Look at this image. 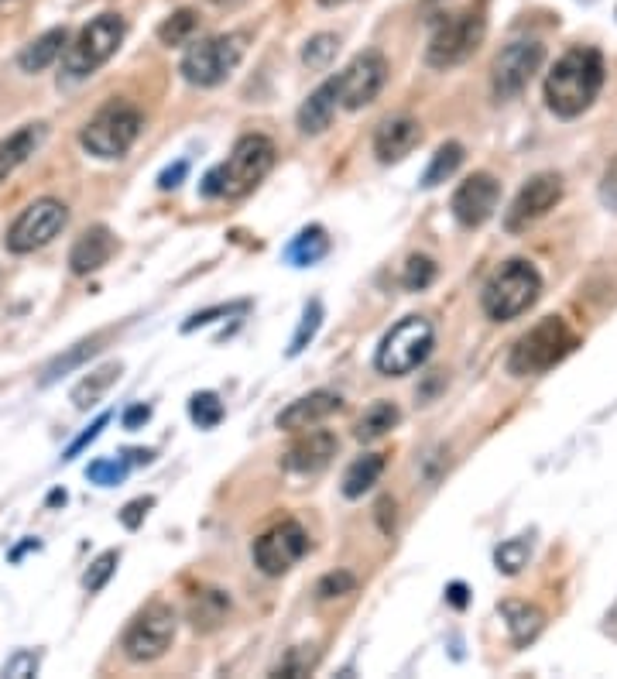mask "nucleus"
<instances>
[{
    "label": "nucleus",
    "mask_w": 617,
    "mask_h": 679,
    "mask_svg": "<svg viewBox=\"0 0 617 679\" xmlns=\"http://www.w3.org/2000/svg\"><path fill=\"white\" fill-rule=\"evenodd\" d=\"M271 169H275V145H271V138H264V134H244L234 145V151H230L227 162H220L203 179V196L240 199L251 193Z\"/></svg>",
    "instance_id": "nucleus-2"
},
{
    "label": "nucleus",
    "mask_w": 617,
    "mask_h": 679,
    "mask_svg": "<svg viewBox=\"0 0 617 679\" xmlns=\"http://www.w3.org/2000/svg\"><path fill=\"white\" fill-rule=\"evenodd\" d=\"M96 350H100V337H93V340H83V343H76V347H72L66 357H55V361L48 364V371H45L42 385H52L55 378H62V374H69L72 367H79V364L86 361V357H93Z\"/></svg>",
    "instance_id": "nucleus-34"
},
{
    "label": "nucleus",
    "mask_w": 617,
    "mask_h": 679,
    "mask_svg": "<svg viewBox=\"0 0 617 679\" xmlns=\"http://www.w3.org/2000/svg\"><path fill=\"white\" fill-rule=\"evenodd\" d=\"M336 457V436L330 429H302V436L295 439L285 450L282 467L288 474H319V470L330 467V460Z\"/></svg>",
    "instance_id": "nucleus-17"
},
{
    "label": "nucleus",
    "mask_w": 617,
    "mask_h": 679,
    "mask_svg": "<svg viewBox=\"0 0 617 679\" xmlns=\"http://www.w3.org/2000/svg\"><path fill=\"white\" fill-rule=\"evenodd\" d=\"M189 415L199 429H213L223 422V402L213 395V391H199V395L189 398Z\"/></svg>",
    "instance_id": "nucleus-36"
},
{
    "label": "nucleus",
    "mask_w": 617,
    "mask_h": 679,
    "mask_svg": "<svg viewBox=\"0 0 617 679\" xmlns=\"http://www.w3.org/2000/svg\"><path fill=\"white\" fill-rule=\"evenodd\" d=\"M330 254V237H326L323 227H306L288 241L285 247V261L295 268H309L316 261H323Z\"/></svg>",
    "instance_id": "nucleus-26"
},
{
    "label": "nucleus",
    "mask_w": 617,
    "mask_h": 679,
    "mask_svg": "<svg viewBox=\"0 0 617 679\" xmlns=\"http://www.w3.org/2000/svg\"><path fill=\"white\" fill-rule=\"evenodd\" d=\"M546 62V49L539 42H511L491 66V86L498 100H515L525 93L532 76Z\"/></svg>",
    "instance_id": "nucleus-13"
},
{
    "label": "nucleus",
    "mask_w": 617,
    "mask_h": 679,
    "mask_svg": "<svg viewBox=\"0 0 617 679\" xmlns=\"http://www.w3.org/2000/svg\"><path fill=\"white\" fill-rule=\"evenodd\" d=\"M336 52H340V38L330 35V31H323V35H312L306 42V49H302V62H306L309 69H316V73H323V69L333 66Z\"/></svg>",
    "instance_id": "nucleus-32"
},
{
    "label": "nucleus",
    "mask_w": 617,
    "mask_h": 679,
    "mask_svg": "<svg viewBox=\"0 0 617 679\" xmlns=\"http://www.w3.org/2000/svg\"><path fill=\"white\" fill-rule=\"evenodd\" d=\"M127 470H131V463L127 460H96L90 463V470H86V477H90L93 484H103V487H114L127 477Z\"/></svg>",
    "instance_id": "nucleus-40"
},
{
    "label": "nucleus",
    "mask_w": 617,
    "mask_h": 679,
    "mask_svg": "<svg viewBox=\"0 0 617 679\" xmlns=\"http://www.w3.org/2000/svg\"><path fill=\"white\" fill-rule=\"evenodd\" d=\"M563 199V179L556 172H539L518 189V196L511 199L508 213H504V230L508 234H522L532 223H539L552 206Z\"/></svg>",
    "instance_id": "nucleus-14"
},
{
    "label": "nucleus",
    "mask_w": 617,
    "mask_h": 679,
    "mask_svg": "<svg viewBox=\"0 0 617 679\" xmlns=\"http://www.w3.org/2000/svg\"><path fill=\"white\" fill-rule=\"evenodd\" d=\"M175 628H179V621H175V611L168 604L144 607V611L124 631V642H120L124 645V655L131 662L162 659L175 642Z\"/></svg>",
    "instance_id": "nucleus-10"
},
{
    "label": "nucleus",
    "mask_w": 617,
    "mask_h": 679,
    "mask_svg": "<svg viewBox=\"0 0 617 679\" xmlns=\"http://www.w3.org/2000/svg\"><path fill=\"white\" fill-rule=\"evenodd\" d=\"M398 422H402V412H398L395 402H374L371 409H364V415L357 419L354 436L360 439V443H374V439L388 436Z\"/></svg>",
    "instance_id": "nucleus-29"
},
{
    "label": "nucleus",
    "mask_w": 617,
    "mask_h": 679,
    "mask_svg": "<svg viewBox=\"0 0 617 679\" xmlns=\"http://www.w3.org/2000/svg\"><path fill=\"white\" fill-rule=\"evenodd\" d=\"M120 371H124V367H120L117 361H110V364H103V367H96V371H90L76 388H72V405H76V409H90V405H96L110 388L117 385Z\"/></svg>",
    "instance_id": "nucleus-28"
},
{
    "label": "nucleus",
    "mask_w": 617,
    "mask_h": 679,
    "mask_svg": "<svg viewBox=\"0 0 617 679\" xmlns=\"http://www.w3.org/2000/svg\"><path fill=\"white\" fill-rule=\"evenodd\" d=\"M244 309H247V302H237V306H216V309H206V313H196V316H192L189 323L182 326V330H186V333H192V330H196V326H206V323H213L216 316L244 313Z\"/></svg>",
    "instance_id": "nucleus-44"
},
{
    "label": "nucleus",
    "mask_w": 617,
    "mask_h": 679,
    "mask_svg": "<svg viewBox=\"0 0 617 679\" xmlns=\"http://www.w3.org/2000/svg\"><path fill=\"white\" fill-rule=\"evenodd\" d=\"M528 556H532V539H528V535H515V539L501 542V546L494 549V563H498V570L504 573V577L522 573Z\"/></svg>",
    "instance_id": "nucleus-31"
},
{
    "label": "nucleus",
    "mask_w": 617,
    "mask_h": 679,
    "mask_svg": "<svg viewBox=\"0 0 617 679\" xmlns=\"http://www.w3.org/2000/svg\"><path fill=\"white\" fill-rule=\"evenodd\" d=\"M340 409H343V398L336 395V391H326V388L309 391L306 398L292 402L282 415H278V429H285V433H302V429H312V426H319V422H326Z\"/></svg>",
    "instance_id": "nucleus-18"
},
{
    "label": "nucleus",
    "mask_w": 617,
    "mask_h": 679,
    "mask_svg": "<svg viewBox=\"0 0 617 679\" xmlns=\"http://www.w3.org/2000/svg\"><path fill=\"white\" fill-rule=\"evenodd\" d=\"M319 326H323V302H319V299H312V302H306V313H302V323H299V330H295V337H292V347H288V357H299L302 350H306L309 343L316 340Z\"/></svg>",
    "instance_id": "nucleus-33"
},
{
    "label": "nucleus",
    "mask_w": 617,
    "mask_h": 679,
    "mask_svg": "<svg viewBox=\"0 0 617 679\" xmlns=\"http://www.w3.org/2000/svg\"><path fill=\"white\" fill-rule=\"evenodd\" d=\"M309 553V532L302 529L299 522H282L275 529H268L254 542V563H258L261 573L268 577H282V573L292 570L302 556Z\"/></svg>",
    "instance_id": "nucleus-15"
},
{
    "label": "nucleus",
    "mask_w": 617,
    "mask_h": 679,
    "mask_svg": "<svg viewBox=\"0 0 617 679\" xmlns=\"http://www.w3.org/2000/svg\"><path fill=\"white\" fill-rule=\"evenodd\" d=\"M498 199H501V182L494 179L491 172H474L467 182H460V189L453 193L450 210L460 227L474 230V227H484V223L494 217Z\"/></svg>",
    "instance_id": "nucleus-16"
},
{
    "label": "nucleus",
    "mask_w": 617,
    "mask_h": 679,
    "mask_svg": "<svg viewBox=\"0 0 617 679\" xmlns=\"http://www.w3.org/2000/svg\"><path fill=\"white\" fill-rule=\"evenodd\" d=\"M186 175H189V162H175L172 169H165L158 175V189H179Z\"/></svg>",
    "instance_id": "nucleus-45"
},
{
    "label": "nucleus",
    "mask_w": 617,
    "mask_h": 679,
    "mask_svg": "<svg viewBox=\"0 0 617 679\" xmlns=\"http://www.w3.org/2000/svg\"><path fill=\"white\" fill-rule=\"evenodd\" d=\"M114 251H117V241L107 227L83 230V234L76 237V244H72V251H69L72 275H93V271H100L110 258H114Z\"/></svg>",
    "instance_id": "nucleus-20"
},
{
    "label": "nucleus",
    "mask_w": 617,
    "mask_h": 679,
    "mask_svg": "<svg viewBox=\"0 0 617 679\" xmlns=\"http://www.w3.org/2000/svg\"><path fill=\"white\" fill-rule=\"evenodd\" d=\"M124 35H127V25L120 14H100V18H93L90 25L66 45V52H62L59 83H79V79L93 76L96 69L120 49Z\"/></svg>",
    "instance_id": "nucleus-4"
},
{
    "label": "nucleus",
    "mask_w": 617,
    "mask_h": 679,
    "mask_svg": "<svg viewBox=\"0 0 617 679\" xmlns=\"http://www.w3.org/2000/svg\"><path fill=\"white\" fill-rule=\"evenodd\" d=\"M323 7H336V4H347V0H319Z\"/></svg>",
    "instance_id": "nucleus-48"
},
{
    "label": "nucleus",
    "mask_w": 617,
    "mask_h": 679,
    "mask_svg": "<svg viewBox=\"0 0 617 679\" xmlns=\"http://www.w3.org/2000/svg\"><path fill=\"white\" fill-rule=\"evenodd\" d=\"M542 295V275L535 271L532 261H508L487 278L484 292H480V306H484L487 319L494 323H508L539 302Z\"/></svg>",
    "instance_id": "nucleus-3"
},
{
    "label": "nucleus",
    "mask_w": 617,
    "mask_h": 679,
    "mask_svg": "<svg viewBox=\"0 0 617 679\" xmlns=\"http://www.w3.org/2000/svg\"><path fill=\"white\" fill-rule=\"evenodd\" d=\"M446 597H450V604L453 607H467V587H463V583H450V587H446Z\"/></svg>",
    "instance_id": "nucleus-47"
},
{
    "label": "nucleus",
    "mask_w": 617,
    "mask_h": 679,
    "mask_svg": "<svg viewBox=\"0 0 617 679\" xmlns=\"http://www.w3.org/2000/svg\"><path fill=\"white\" fill-rule=\"evenodd\" d=\"M600 86H604V59L597 49H570L556 59L546 76V107L563 121H573L583 110L594 107Z\"/></svg>",
    "instance_id": "nucleus-1"
},
{
    "label": "nucleus",
    "mask_w": 617,
    "mask_h": 679,
    "mask_svg": "<svg viewBox=\"0 0 617 679\" xmlns=\"http://www.w3.org/2000/svg\"><path fill=\"white\" fill-rule=\"evenodd\" d=\"M432 282H436V261L426 258V254H412V258L405 261L402 285L408 292H426Z\"/></svg>",
    "instance_id": "nucleus-35"
},
{
    "label": "nucleus",
    "mask_w": 617,
    "mask_h": 679,
    "mask_svg": "<svg viewBox=\"0 0 617 679\" xmlns=\"http://www.w3.org/2000/svg\"><path fill=\"white\" fill-rule=\"evenodd\" d=\"M42 141H45V124H24L11 138L0 141V182L11 179V175L42 148Z\"/></svg>",
    "instance_id": "nucleus-21"
},
{
    "label": "nucleus",
    "mask_w": 617,
    "mask_h": 679,
    "mask_svg": "<svg viewBox=\"0 0 617 679\" xmlns=\"http://www.w3.org/2000/svg\"><path fill=\"white\" fill-rule=\"evenodd\" d=\"M244 35H237V31H230V35H213V38H203V42L189 45V52L182 55L179 62V73L186 83L192 86H220L223 79H227L234 69L240 66V59H244Z\"/></svg>",
    "instance_id": "nucleus-8"
},
{
    "label": "nucleus",
    "mask_w": 617,
    "mask_h": 679,
    "mask_svg": "<svg viewBox=\"0 0 617 679\" xmlns=\"http://www.w3.org/2000/svg\"><path fill=\"white\" fill-rule=\"evenodd\" d=\"M66 45H69V31L66 28L45 31V35H38L35 42H31L28 49L18 55V66L24 69V73H42V69H48L62 52H66Z\"/></svg>",
    "instance_id": "nucleus-23"
},
{
    "label": "nucleus",
    "mask_w": 617,
    "mask_h": 679,
    "mask_svg": "<svg viewBox=\"0 0 617 679\" xmlns=\"http://www.w3.org/2000/svg\"><path fill=\"white\" fill-rule=\"evenodd\" d=\"M501 618L508 621L511 642H515V645L535 642L542 625H546V614H542L535 604H525V601H504L501 604Z\"/></svg>",
    "instance_id": "nucleus-24"
},
{
    "label": "nucleus",
    "mask_w": 617,
    "mask_h": 679,
    "mask_svg": "<svg viewBox=\"0 0 617 679\" xmlns=\"http://www.w3.org/2000/svg\"><path fill=\"white\" fill-rule=\"evenodd\" d=\"M357 590V577L347 570H336V573H326L323 580L316 583V597L319 601H333V597H347Z\"/></svg>",
    "instance_id": "nucleus-39"
},
{
    "label": "nucleus",
    "mask_w": 617,
    "mask_h": 679,
    "mask_svg": "<svg viewBox=\"0 0 617 679\" xmlns=\"http://www.w3.org/2000/svg\"><path fill=\"white\" fill-rule=\"evenodd\" d=\"M336 110H340V97H336V83L333 79H326L323 86H319L312 97L299 107V131L306 134V138H316V134H323L326 127L333 124Z\"/></svg>",
    "instance_id": "nucleus-22"
},
{
    "label": "nucleus",
    "mask_w": 617,
    "mask_h": 679,
    "mask_svg": "<svg viewBox=\"0 0 617 679\" xmlns=\"http://www.w3.org/2000/svg\"><path fill=\"white\" fill-rule=\"evenodd\" d=\"M227 611H230V597L223 594V590H203V594L192 597L189 604V621L196 631H216L227 621Z\"/></svg>",
    "instance_id": "nucleus-27"
},
{
    "label": "nucleus",
    "mask_w": 617,
    "mask_h": 679,
    "mask_svg": "<svg viewBox=\"0 0 617 679\" xmlns=\"http://www.w3.org/2000/svg\"><path fill=\"white\" fill-rule=\"evenodd\" d=\"M69 223V210L66 203H59V199L45 196V199H35L31 206H24V210L14 217V223L7 227V251L11 254H31V251H42L45 244H52L55 237L66 230Z\"/></svg>",
    "instance_id": "nucleus-9"
},
{
    "label": "nucleus",
    "mask_w": 617,
    "mask_h": 679,
    "mask_svg": "<svg viewBox=\"0 0 617 679\" xmlns=\"http://www.w3.org/2000/svg\"><path fill=\"white\" fill-rule=\"evenodd\" d=\"M422 141V127L415 117H388L378 131H374V155L384 165H395L415 151Z\"/></svg>",
    "instance_id": "nucleus-19"
},
{
    "label": "nucleus",
    "mask_w": 617,
    "mask_h": 679,
    "mask_svg": "<svg viewBox=\"0 0 617 679\" xmlns=\"http://www.w3.org/2000/svg\"><path fill=\"white\" fill-rule=\"evenodd\" d=\"M384 463H388L384 460V453H364V457H357L347 467V474H343V484H340L343 498H350V501L364 498V494L381 481Z\"/></svg>",
    "instance_id": "nucleus-25"
},
{
    "label": "nucleus",
    "mask_w": 617,
    "mask_h": 679,
    "mask_svg": "<svg viewBox=\"0 0 617 679\" xmlns=\"http://www.w3.org/2000/svg\"><path fill=\"white\" fill-rule=\"evenodd\" d=\"M333 83L343 110H364L367 103L378 100V93L388 83V59L378 49L360 52L340 76H333Z\"/></svg>",
    "instance_id": "nucleus-12"
},
{
    "label": "nucleus",
    "mask_w": 617,
    "mask_h": 679,
    "mask_svg": "<svg viewBox=\"0 0 617 679\" xmlns=\"http://www.w3.org/2000/svg\"><path fill=\"white\" fill-rule=\"evenodd\" d=\"M199 25V18H196V11H175L172 18L162 21V28H158V38H162L165 45H186L189 38H192V31H196Z\"/></svg>",
    "instance_id": "nucleus-37"
},
{
    "label": "nucleus",
    "mask_w": 617,
    "mask_h": 679,
    "mask_svg": "<svg viewBox=\"0 0 617 679\" xmlns=\"http://www.w3.org/2000/svg\"><path fill=\"white\" fill-rule=\"evenodd\" d=\"M148 419H151V409L138 402V405H131V409L124 412V429H141Z\"/></svg>",
    "instance_id": "nucleus-46"
},
{
    "label": "nucleus",
    "mask_w": 617,
    "mask_h": 679,
    "mask_svg": "<svg viewBox=\"0 0 617 679\" xmlns=\"http://www.w3.org/2000/svg\"><path fill=\"white\" fill-rule=\"evenodd\" d=\"M460 165H463V145L460 141H446V145L436 148V155H432L429 169H426V175H422V186L426 189L443 186L446 179H453Z\"/></svg>",
    "instance_id": "nucleus-30"
},
{
    "label": "nucleus",
    "mask_w": 617,
    "mask_h": 679,
    "mask_svg": "<svg viewBox=\"0 0 617 679\" xmlns=\"http://www.w3.org/2000/svg\"><path fill=\"white\" fill-rule=\"evenodd\" d=\"M35 673H38V655L35 652H18L14 659H7V666H4V676H14V679L35 676Z\"/></svg>",
    "instance_id": "nucleus-42"
},
{
    "label": "nucleus",
    "mask_w": 617,
    "mask_h": 679,
    "mask_svg": "<svg viewBox=\"0 0 617 679\" xmlns=\"http://www.w3.org/2000/svg\"><path fill=\"white\" fill-rule=\"evenodd\" d=\"M432 343H436V330L426 316H405L398 326H391L384 333L378 354H374V367L384 378H402L412 374L415 367H422L432 354Z\"/></svg>",
    "instance_id": "nucleus-6"
},
{
    "label": "nucleus",
    "mask_w": 617,
    "mask_h": 679,
    "mask_svg": "<svg viewBox=\"0 0 617 679\" xmlns=\"http://www.w3.org/2000/svg\"><path fill=\"white\" fill-rule=\"evenodd\" d=\"M107 422H110V412H103V415H100V419H96V422H93V426H90V429H86V433H83V436H79V439H76V443H72V446H69V450H66V453H62V460H76V457H79V453H83V450H86V446H90V443H93V439H96V436H100V433H103V429H107Z\"/></svg>",
    "instance_id": "nucleus-41"
},
{
    "label": "nucleus",
    "mask_w": 617,
    "mask_h": 679,
    "mask_svg": "<svg viewBox=\"0 0 617 679\" xmlns=\"http://www.w3.org/2000/svg\"><path fill=\"white\" fill-rule=\"evenodd\" d=\"M141 127H144L141 110L131 107V103L114 100L79 131V145L90 151L93 158L114 162V158H124L127 151H131V145L141 134Z\"/></svg>",
    "instance_id": "nucleus-7"
},
{
    "label": "nucleus",
    "mask_w": 617,
    "mask_h": 679,
    "mask_svg": "<svg viewBox=\"0 0 617 679\" xmlns=\"http://www.w3.org/2000/svg\"><path fill=\"white\" fill-rule=\"evenodd\" d=\"M573 347H576V337L570 333V326H566V319L546 316L515 340V347H511L508 354V374H515V378L542 374L563 361Z\"/></svg>",
    "instance_id": "nucleus-5"
},
{
    "label": "nucleus",
    "mask_w": 617,
    "mask_h": 679,
    "mask_svg": "<svg viewBox=\"0 0 617 679\" xmlns=\"http://www.w3.org/2000/svg\"><path fill=\"white\" fill-rule=\"evenodd\" d=\"M484 42V18L474 11H463L446 18L439 31L432 35L429 49H426V62L432 69H453L460 62H467L470 55L480 49Z\"/></svg>",
    "instance_id": "nucleus-11"
},
{
    "label": "nucleus",
    "mask_w": 617,
    "mask_h": 679,
    "mask_svg": "<svg viewBox=\"0 0 617 679\" xmlns=\"http://www.w3.org/2000/svg\"><path fill=\"white\" fill-rule=\"evenodd\" d=\"M117 563H120V553H117V549H110V553L96 556L93 563H90V570L83 573V587L90 590V594H96V590H103V587H107V580L114 577Z\"/></svg>",
    "instance_id": "nucleus-38"
},
{
    "label": "nucleus",
    "mask_w": 617,
    "mask_h": 679,
    "mask_svg": "<svg viewBox=\"0 0 617 679\" xmlns=\"http://www.w3.org/2000/svg\"><path fill=\"white\" fill-rule=\"evenodd\" d=\"M155 508V498H134L131 505H127L124 511H120V522H124V529H138L141 525V518L148 515V511Z\"/></svg>",
    "instance_id": "nucleus-43"
}]
</instances>
